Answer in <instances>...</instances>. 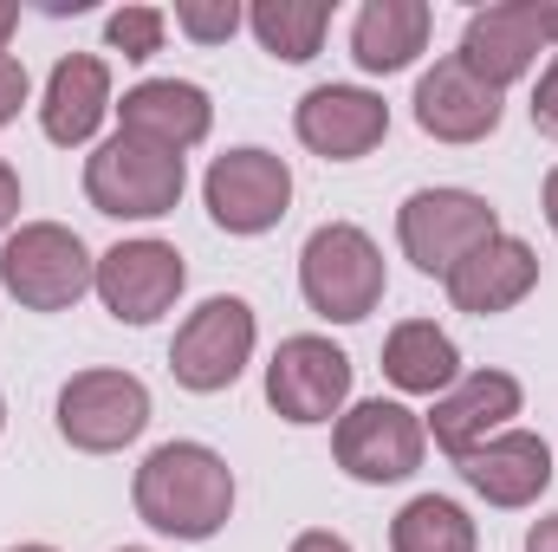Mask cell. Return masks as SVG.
I'll list each match as a JSON object with an SVG mask.
<instances>
[{
    "label": "cell",
    "instance_id": "6da1fadb",
    "mask_svg": "<svg viewBox=\"0 0 558 552\" xmlns=\"http://www.w3.org/2000/svg\"><path fill=\"white\" fill-rule=\"evenodd\" d=\"M137 520L162 540H215L234 514V468L208 448V442H162L149 448L131 481Z\"/></svg>",
    "mask_w": 558,
    "mask_h": 552
},
{
    "label": "cell",
    "instance_id": "7a4b0ae2",
    "mask_svg": "<svg viewBox=\"0 0 558 552\" xmlns=\"http://www.w3.org/2000/svg\"><path fill=\"white\" fill-rule=\"evenodd\" d=\"M299 292L325 325H357L384 305V248L357 221H325L299 248Z\"/></svg>",
    "mask_w": 558,
    "mask_h": 552
},
{
    "label": "cell",
    "instance_id": "3957f363",
    "mask_svg": "<svg viewBox=\"0 0 558 552\" xmlns=\"http://www.w3.org/2000/svg\"><path fill=\"white\" fill-rule=\"evenodd\" d=\"M0 286L26 312H65L98 286V254L65 221H20L0 241Z\"/></svg>",
    "mask_w": 558,
    "mask_h": 552
},
{
    "label": "cell",
    "instance_id": "277c9868",
    "mask_svg": "<svg viewBox=\"0 0 558 552\" xmlns=\"http://www.w3.org/2000/svg\"><path fill=\"white\" fill-rule=\"evenodd\" d=\"M189 189V169L182 156L169 149H149L137 137H105L92 156H85V202L111 221H156L182 202Z\"/></svg>",
    "mask_w": 558,
    "mask_h": 552
},
{
    "label": "cell",
    "instance_id": "5b68a950",
    "mask_svg": "<svg viewBox=\"0 0 558 552\" xmlns=\"http://www.w3.org/2000/svg\"><path fill=\"white\" fill-rule=\"evenodd\" d=\"M500 235V215L487 195L474 189H416L403 208H397V241H403V261L428 279H448L474 248H487Z\"/></svg>",
    "mask_w": 558,
    "mask_h": 552
},
{
    "label": "cell",
    "instance_id": "8992f818",
    "mask_svg": "<svg viewBox=\"0 0 558 552\" xmlns=\"http://www.w3.org/2000/svg\"><path fill=\"white\" fill-rule=\"evenodd\" d=\"M254 345H260V319H254V305L234 299V292H215V299H202V305L175 325L169 371H175L182 391L215 397V391H228V384L254 364Z\"/></svg>",
    "mask_w": 558,
    "mask_h": 552
},
{
    "label": "cell",
    "instance_id": "52a82bcc",
    "mask_svg": "<svg viewBox=\"0 0 558 552\" xmlns=\"http://www.w3.org/2000/svg\"><path fill=\"white\" fill-rule=\"evenodd\" d=\"M422 448H428V429L410 404L397 397H371V404H351V410L331 422V455L351 481L364 488H390V481H410L422 468Z\"/></svg>",
    "mask_w": 558,
    "mask_h": 552
},
{
    "label": "cell",
    "instance_id": "ba28073f",
    "mask_svg": "<svg viewBox=\"0 0 558 552\" xmlns=\"http://www.w3.org/2000/svg\"><path fill=\"white\" fill-rule=\"evenodd\" d=\"M202 202H208L215 228H228V235H267L292 208V169H286V156L260 149V143L228 149V156L208 163Z\"/></svg>",
    "mask_w": 558,
    "mask_h": 552
},
{
    "label": "cell",
    "instance_id": "9c48e42d",
    "mask_svg": "<svg viewBox=\"0 0 558 552\" xmlns=\"http://www.w3.org/2000/svg\"><path fill=\"white\" fill-rule=\"evenodd\" d=\"M52 416L78 455H118L149 429V391L131 371H78V377H65Z\"/></svg>",
    "mask_w": 558,
    "mask_h": 552
},
{
    "label": "cell",
    "instance_id": "30bf717a",
    "mask_svg": "<svg viewBox=\"0 0 558 552\" xmlns=\"http://www.w3.org/2000/svg\"><path fill=\"white\" fill-rule=\"evenodd\" d=\"M267 404L299 429H318V422H338L351 410V358L318 338V332H299V338H279L274 364H267Z\"/></svg>",
    "mask_w": 558,
    "mask_h": 552
},
{
    "label": "cell",
    "instance_id": "8fae6325",
    "mask_svg": "<svg viewBox=\"0 0 558 552\" xmlns=\"http://www.w3.org/2000/svg\"><path fill=\"white\" fill-rule=\"evenodd\" d=\"M539 52H553V0H500V7H481L468 26H461V65L474 79H487L494 92L520 85Z\"/></svg>",
    "mask_w": 558,
    "mask_h": 552
},
{
    "label": "cell",
    "instance_id": "7c38bea8",
    "mask_svg": "<svg viewBox=\"0 0 558 552\" xmlns=\"http://www.w3.org/2000/svg\"><path fill=\"white\" fill-rule=\"evenodd\" d=\"M189 286V267L169 241L143 235V241H118L111 254H98V299L118 325H156Z\"/></svg>",
    "mask_w": 558,
    "mask_h": 552
},
{
    "label": "cell",
    "instance_id": "4fadbf2b",
    "mask_svg": "<svg viewBox=\"0 0 558 552\" xmlns=\"http://www.w3.org/2000/svg\"><path fill=\"white\" fill-rule=\"evenodd\" d=\"M292 131L325 163H357L390 137V105L364 85H312L292 105Z\"/></svg>",
    "mask_w": 558,
    "mask_h": 552
},
{
    "label": "cell",
    "instance_id": "5bb4252c",
    "mask_svg": "<svg viewBox=\"0 0 558 552\" xmlns=\"http://www.w3.org/2000/svg\"><path fill=\"white\" fill-rule=\"evenodd\" d=\"M526 404V391H520V377L513 371H461L441 397H435V410L422 416V429L435 435V448L441 455H468V448H481L487 435H500L513 416Z\"/></svg>",
    "mask_w": 558,
    "mask_h": 552
},
{
    "label": "cell",
    "instance_id": "9a60e30c",
    "mask_svg": "<svg viewBox=\"0 0 558 552\" xmlns=\"http://www.w3.org/2000/svg\"><path fill=\"white\" fill-rule=\"evenodd\" d=\"M507 118V98L474 79L461 59H435V72L416 79V124L435 143H487Z\"/></svg>",
    "mask_w": 558,
    "mask_h": 552
},
{
    "label": "cell",
    "instance_id": "2e32d148",
    "mask_svg": "<svg viewBox=\"0 0 558 552\" xmlns=\"http://www.w3.org/2000/svg\"><path fill=\"white\" fill-rule=\"evenodd\" d=\"M461 481L487 501V507H533L546 488H553V448H546V435H533V429H500V435H487L481 448H468L461 461Z\"/></svg>",
    "mask_w": 558,
    "mask_h": 552
},
{
    "label": "cell",
    "instance_id": "e0dca14e",
    "mask_svg": "<svg viewBox=\"0 0 558 552\" xmlns=\"http://www.w3.org/2000/svg\"><path fill=\"white\" fill-rule=\"evenodd\" d=\"M118 131L149 143V149L189 156L195 143H208V131H215V105L189 79H143V85L124 92V105H118Z\"/></svg>",
    "mask_w": 558,
    "mask_h": 552
},
{
    "label": "cell",
    "instance_id": "ac0fdd59",
    "mask_svg": "<svg viewBox=\"0 0 558 552\" xmlns=\"http://www.w3.org/2000/svg\"><path fill=\"white\" fill-rule=\"evenodd\" d=\"M111 118V65L98 52H65L39 98V131L59 149H85Z\"/></svg>",
    "mask_w": 558,
    "mask_h": 552
},
{
    "label": "cell",
    "instance_id": "d6986e66",
    "mask_svg": "<svg viewBox=\"0 0 558 552\" xmlns=\"http://www.w3.org/2000/svg\"><path fill=\"white\" fill-rule=\"evenodd\" d=\"M454 312H474V319H494V312H513L533 286H539V254L520 241V235H494L487 248H474L454 274L441 279Z\"/></svg>",
    "mask_w": 558,
    "mask_h": 552
},
{
    "label": "cell",
    "instance_id": "ffe728a7",
    "mask_svg": "<svg viewBox=\"0 0 558 552\" xmlns=\"http://www.w3.org/2000/svg\"><path fill=\"white\" fill-rule=\"evenodd\" d=\"M428 26H435V13L422 0H364L357 20H351V59H357V72H371V79L410 72L428 52Z\"/></svg>",
    "mask_w": 558,
    "mask_h": 552
},
{
    "label": "cell",
    "instance_id": "44dd1931",
    "mask_svg": "<svg viewBox=\"0 0 558 552\" xmlns=\"http://www.w3.org/2000/svg\"><path fill=\"white\" fill-rule=\"evenodd\" d=\"M384 377H390L403 397H441V391L461 377V351H454V338H448L435 319H403V325L384 338Z\"/></svg>",
    "mask_w": 558,
    "mask_h": 552
},
{
    "label": "cell",
    "instance_id": "7402d4cb",
    "mask_svg": "<svg viewBox=\"0 0 558 552\" xmlns=\"http://www.w3.org/2000/svg\"><path fill=\"white\" fill-rule=\"evenodd\" d=\"M247 26H254V39L274 52L279 65H305L325 46L331 0H254L247 7Z\"/></svg>",
    "mask_w": 558,
    "mask_h": 552
},
{
    "label": "cell",
    "instance_id": "603a6c76",
    "mask_svg": "<svg viewBox=\"0 0 558 552\" xmlns=\"http://www.w3.org/2000/svg\"><path fill=\"white\" fill-rule=\"evenodd\" d=\"M390 552H481V533L461 501L448 494H416L390 520Z\"/></svg>",
    "mask_w": 558,
    "mask_h": 552
},
{
    "label": "cell",
    "instance_id": "cb8c5ba5",
    "mask_svg": "<svg viewBox=\"0 0 558 552\" xmlns=\"http://www.w3.org/2000/svg\"><path fill=\"white\" fill-rule=\"evenodd\" d=\"M162 26H169L162 7H118V13L105 20V39H111V52H124L131 65H143V59L162 52Z\"/></svg>",
    "mask_w": 558,
    "mask_h": 552
},
{
    "label": "cell",
    "instance_id": "d4e9b609",
    "mask_svg": "<svg viewBox=\"0 0 558 552\" xmlns=\"http://www.w3.org/2000/svg\"><path fill=\"white\" fill-rule=\"evenodd\" d=\"M241 7L234 0H175V26L195 39V46H228L241 33Z\"/></svg>",
    "mask_w": 558,
    "mask_h": 552
},
{
    "label": "cell",
    "instance_id": "484cf974",
    "mask_svg": "<svg viewBox=\"0 0 558 552\" xmlns=\"http://www.w3.org/2000/svg\"><path fill=\"white\" fill-rule=\"evenodd\" d=\"M33 98V79H26V65L13 59V52H0V131L20 118V105Z\"/></svg>",
    "mask_w": 558,
    "mask_h": 552
},
{
    "label": "cell",
    "instance_id": "4316f807",
    "mask_svg": "<svg viewBox=\"0 0 558 552\" xmlns=\"http://www.w3.org/2000/svg\"><path fill=\"white\" fill-rule=\"evenodd\" d=\"M533 131L558 143V52H553V65L539 72V85H533Z\"/></svg>",
    "mask_w": 558,
    "mask_h": 552
},
{
    "label": "cell",
    "instance_id": "83f0119b",
    "mask_svg": "<svg viewBox=\"0 0 558 552\" xmlns=\"http://www.w3.org/2000/svg\"><path fill=\"white\" fill-rule=\"evenodd\" d=\"M13 221H20V169L0 156V235H7Z\"/></svg>",
    "mask_w": 558,
    "mask_h": 552
},
{
    "label": "cell",
    "instance_id": "f1b7e54d",
    "mask_svg": "<svg viewBox=\"0 0 558 552\" xmlns=\"http://www.w3.org/2000/svg\"><path fill=\"white\" fill-rule=\"evenodd\" d=\"M286 552H351V540H338V533H325V527H312V533H299Z\"/></svg>",
    "mask_w": 558,
    "mask_h": 552
},
{
    "label": "cell",
    "instance_id": "f546056e",
    "mask_svg": "<svg viewBox=\"0 0 558 552\" xmlns=\"http://www.w3.org/2000/svg\"><path fill=\"white\" fill-rule=\"evenodd\" d=\"M526 552H558V514L533 520V533H526Z\"/></svg>",
    "mask_w": 558,
    "mask_h": 552
},
{
    "label": "cell",
    "instance_id": "4dcf8cb0",
    "mask_svg": "<svg viewBox=\"0 0 558 552\" xmlns=\"http://www.w3.org/2000/svg\"><path fill=\"white\" fill-rule=\"evenodd\" d=\"M539 208H546V228L558 235V163H553V176H546V189H539Z\"/></svg>",
    "mask_w": 558,
    "mask_h": 552
},
{
    "label": "cell",
    "instance_id": "1f68e13d",
    "mask_svg": "<svg viewBox=\"0 0 558 552\" xmlns=\"http://www.w3.org/2000/svg\"><path fill=\"white\" fill-rule=\"evenodd\" d=\"M13 26H20V7L0 0V52H7V39H13Z\"/></svg>",
    "mask_w": 558,
    "mask_h": 552
},
{
    "label": "cell",
    "instance_id": "d6a6232c",
    "mask_svg": "<svg viewBox=\"0 0 558 552\" xmlns=\"http://www.w3.org/2000/svg\"><path fill=\"white\" fill-rule=\"evenodd\" d=\"M7 552H52V547H39V540H26V547H7Z\"/></svg>",
    "mask_w": 558,
    "mask_h": 552
},
{
    "label": "cell",
    "instance_id": "836d02e7",
    "mask_svg": "<svg viewBox=\"0 0 558 552\" xmlns=\"http://www.w3.org/2000/svg\"><path fill=\"white\" fill-rule=\"evenodd\" d=\"M553 52H558V0H553Z\"/></svg>",
    "mask_w": 558,
    "mask_h": 552
},
{
    "label": "cell",
    "instance_id": "e575fe53",
    "mask_svg": "<svg viewBox=\"0 0 558 552\" xmlns=\"http://www.w3.org/2000/svg\"><path fill=\"white\" fill-rule=\"evenodd\" d=\"M0 429H7V397H0Z\"/></svg>",
    "mask_w": 558,
    "mask_h": 552
},
{
    "label": "cell",
    "instance_id": "d590c367",
    "mask_svg": "<svg viewBox=\"0 0 558 552\" xmlns=\"http://www.w3.org/2000/svg\"><path fill=\"white\" fill-rule=\"evenodd\" d=\"M118 552H143V547H118Z\"/></svg>",
    "mask_w": 558,
    "mask_h": 552
}]
</instances>
